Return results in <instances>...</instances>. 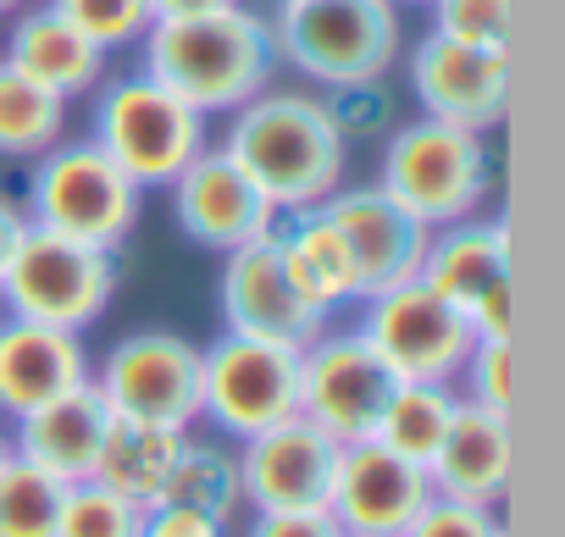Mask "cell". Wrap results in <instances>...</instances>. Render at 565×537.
<instances>
[{
  "label": "cell",
  "mask_w": 565,
  "mask_h": 537,
  "mask_svg": "<svg viewBox=\"0 0 565 537\" xmlns=\"http://www.w3.org/2000/svg\"><path fill=\"white\" fill-rule=\"evenodd\" d=\"M183 432L189 427H156V421L111 416L100 460H95V482H106L111 493H122V498L150 509L161 498V487H167V471H172V460L183 449Z\"/></svg>",
  "instance_id": "24"
},
{
  "label": "cell",
  "mask_w": 565,
  "mask_h": 537,
  "mask_svg": "<svg viewBox=\"0 0 565 537\" xmlns=\"http://www.w3.org/2000/svg\"><path fill=\"white\" fill-rule=\"evenodd\" d=\"M266 23L277 67L322 95L383 84L405 56V12L394 0H277Z\"/></svg>",
  "instance_id": "3"
},
{
  "label": "cell",
  "mask_w": 565,
  "mask_h": 537,
  "mask_svg": "<svg viewBox=\"0 0 565 537\" xmlns=\"http://www.w3.org/2000/svg\"><path fill=\"white\" fill-rule=\"evenodd\" d=\"M339 537H344V531H339Z\"/></svg>",
  "instance_id": "44"
},
{
  "label": "cell",
  "mask_w": 565,
  "mask_h": 537,
  "mask_svg": "<svg viewBox=\"0 0 565 537\" xmlns=\"http://www.w3.org/2000/svg\"><path fill=\"white\" fill-rule=\"evenodd\" d=\"M510 272V222L504 216H466L449 227H433L427 260H422V283L444 294L455 311H466L482 289H493Z\"/></svg>",
  "instance_id": "23"
},
{
  "label": "cell",
  "mask_w": 565,
  "mask_h": 537,
  "mask_svg": "<svg viewBox=\"0 0 565 537\" xmlns=\"http://www.w3.org/2000/svg\"><path fill=\"white\" fill-rule=\"evenodd\" d=\"M23 233H29V211H23V200L0 194V272H7V260L18 255Z\"/></svg>",
  "instance_id": "38"
},
{
  "label": "cell",
  "mask_w": 565,
  "mask_h": 537,
  "mask_svg": "<svg viewBox=\"0 0 565 537\" xmlns=\"http://www.w3.org/2000/svg\"><path fill=\"white\" fill-rule=\"evenodd\" d=\"M222 7H244V0H150L156 23L161 18H205V12H222Z\"/></svg>",
  "instance_id": "39"
},
{
  "label": "cell",
  "mask_w": 565,
  "mask_h": 537,
  "mask_svg": "<svg viewBox=\"0 0 565 537\" xmlns=\"http://www.w3.org/2000/svg\"><path fill=\"white\" fill-rule=\"evenodd\" d=\"M322 211L333 216V227H339L344 244H350L355 278H361V300L388 294V289L422 278L433 227L416 222L394 194H383L377 183H344L339 194H328Z\"/></svg>",
  "instance_id": "17"
},
{
  "label": "cell",
  "mask_w": 565,
  "mask_h": 537,
  "mask_svg": "<svg viewBox=\"0 0 565 537\" xmlns=\"http://www.w3.org/2000/svg\"><path fill=\"white\" fill-rule=\"evenodd\" d=\"M455 394L482 405V410H504L510 416V399H515V339H477L460 377H455Z\"/></svg>",
  "instance_id": "32"
},
{
  "label": "cell",
  "mask_w": 565,
  "mask_h": 537,
  "mask_svg": "<svg viewBox=\"0 0 565 537\" xmlns=\"http://www.w3.org/2000/svg\"><path fill=\"white\" fill-rule=\"evenodd\" d=\"M156 504H183V509H200L222 526H233L244 515V482H238V443L227 438H200L194 427L183 432V449L167 471V487Z\"/></svg>",
  "instance_id": "25"
},
{
  "label": "cell",
  "mask_w": 565,
  "mask_h": 537,
  "mask_svg": "<svg viewBox=\"0 0 565 537\" xmlns=\"http://www.w3.org/2000/svg\"><path fill=\"white\" fill-rule=\"evenodd\" d=\"M56 509H62V482L34 471L29 460L0 465V537H56Z\"/></svg>",
  "instance_id": "28"
},
{
  "label": "cell",
  "mask_w": 565,
  "mask_h": 537,
  "mask_svg": "<svg viewBox=\"0 0 565 537\" xmlns=\"http://www.w3.org/2000/svg\"><path fill=\"white\" fill-rule=\"evenodd\" d=\"M289 416H300V350L244 333L200 344V421L216 438L244 443Z\"/></svg>",
  "instance_id": "8"
},
{
  "label": "cell",
  "mask_w": 565,
  "mask_h": 537,
  "mask_svg": "<svg viewBox=\"0 0 565 537\" xmlns=\"http://www.w3.org/2000/svg\"><path fill=\"white\" fill-rule=\"evenodd\" d=\"M271 244H277V260H282V272H289V283L317 311L339 316L344 305H361V278H355L350 244H344V233L333 227V216L322 205L277 216Z\"/></svg>",
  "instance_id": "22"
},
{
  "label": "cell",
  "mask_w": 565,
  "mask_h": 537,
  "mask_svg": "<svg viewBox=\"0 0 565 537\" xmlns=\"http://www.w3.org/2000/svg\"><path fill=\"white\" fill-rule=\"evenodd\" d=\"M111 294H117V249H95L34 222L18 255L7 260V272H0V311L67 333H89L111 311Z\"/></svg>",
  "instance_id": "7"
},
{
  "label": "cell",
  "mask_w": 565,
  "mask_h": 537,
  "mask_svg": "<svg viewBox=\"0 0 565 537\" xmlns=\"http://www.w3.org/2000/svg\"><path fill=\"white\" fill-rule=\"evenodd\" d=\"M145 537H227L222 520L183 509V504H150L145 509Z\"/></svg>",
  "instance_id": "37"
},
{
  "label": "cell",
  "mask_w": 565,
  "mask_h": 537,
  "mask_svg": "<svg viewBox=\"0 0 565 537\" xmlns=\"http://www.w3.org/2000/svg\"><path fill=\"white\" fill-rule=\"evenodd\" d=\"M139 56L156 84H167L172 95H183L200 117H227L238 111L249 95H260L277 73V45H271V23L266 12L244 7H222L205 18H161L145 29Z\"/></svg>",
  "instance_id": "2"
},
{
  "label": "cell",
  "mask_w": 565,
  "mask_h": 537,
  "mask_svg": "<svg viewBox=\"0 0 565 537\" xmlns=\"http://www.w3.org/2000/svg\"><path fill=\"white\" fill-rule=\"evenodd\" d=\"M7 23H12V34H7V51H0V56H7L18 73H29L34 84H45L62 100H78V95L100 89L106 51L89 34H78L56 7H23Z\"/></svg>",
  "instance_id": "21"
},
{
  "label": "cell",
  "mask_w": 565,
  "mask_h": 537,
  "mask_svg": "<svg viewBox=\"0 0 565 537\" xmlns=\"http://www.w3.org/2000/svg\"><path fill=\"white\" fill-rule=\"evenodd\" d=\"M56 537H145V504L111 493L106 482H73L62 487Z\"/></svg>",
  "instance_id": "29"
},
{
  "label": "cell",
  "mask_w": 565,
  "mask_h": 537,
  "mask_svg": "<svg viewBox=\"0 0 565 537\" xmlns=\"http://www.w3.org/2000/svg\"><path fill=\"white\" fill-rule=\"evenodd\" d=\"M377 189L394 194L427 227L466 222L493 194L488 133H471V128H455V122L416 111L411 122H399L388 133L383 161H377Z\"/></svg>",
  "instance_id": "4"
},
{
  "label": "cell",
  "mask_w": 565,
  "mask_h": 537,
  "mask_svg": "<svg viewBox=\"0 0 565 537\" xmlns=\"http://www.w3.org/2000/svg\"><path fill=\"white\" fill-rule=\"evenodd\" d=\"M499 531H504L499 509L433 493V498H427V504L416 509V520H411V526H405L399 537H499Z\"/></svg>",
  "instance_id": "33"
},
{
  "label": "cell",
  "mask_w": 565,
  "mask_h": 537,
  "mask_svg": "<svg viewBox=\"0 0 565 537\" xmlns=\"http://www.w3.org/2000/svg\"><path fill=\"white\" fill-rule=\"evenodd\" d=\"M455 410H460L455 383H399V388L388 394L383 421H377L372 438H377L383 449H394V454L427 465V460L438 454V443H444Z\"/></svg>",
  "instance_id": "27"
},
{
  "label": "cell",
  "mask_w": 565,
  "mask_h": 537,
  "mask_svg": "<svg viewBox=\"0 0 565 537\" xmlns=\"http://www.w3.org/2000/svg\"><path fill=\"white\" fill-rule=\"evenodd\" d=\"M427 482L444 498H466V504L499 509L510 482H515V427H510V416L460 399L438 454L427 460Z\"/></svg>",
  "instance_id": "19"
},
{
  "label": "cell",
  "mask_w": 565,
  "mask_h": 537,
  "mask_svg": "<svg viewBox=\"0 0 565 537\" xmlns=\"http://www.w3.org/2000/svg\"><path fill=\"white\" fill-rule=\"evenodd\" d=\"M222 150L244 167L277 216L328 205L350 172V139L328 95L311 84H266L249 95L238 111H227Z\"/></svg>",
  "instance_id": "1"
},
{
  "label": "cell",
  "mask_w": 565,
  "mask_h": 537,
  "mask_svg": "<svg viewBox=\"0 0 565 537\" xmlns=\"http://www.w3.org/2000/svg\"><path fill=\"white\" fill-rule=\"evenodd\" d=\"M339 438L317 421L289 416L238 443L244 509H328V487L339 471Z\"/></svg>",
  "instance_id": "15"
},
{
  "label": "cell",
  "mask_w": 565,
  "mask_h": 537,
  "mask_svg": "<svg viewBox=\"0 0 565 537\" xmlns=\"http://www.w3.org/2000/svg\"><path fill=\"white\" fill-rule=\"evenodd\" d=\"M427 29L460 45L482 51H510V23H515V0H427Z\"/></svg>",
  "instance_id": "31"
},
{
  "label": "cell",
  "mask_w": 565,
  "mask_h": 537,
  "mask_svg": "<svg viewBox=\"0 0 565 537\" xmlns=\"http://www.w3.org/2000/svg\"><path fill=\"white\" fill-rule=\"evenodd\" d=\"M167 194H172V216H178L183 238H194L200 249H216V255L271 238V227H277L271 200L244 178V167L222 144H205L167 183Z\"/></svg>",
  "instance_id": "14"
},
{
  "label": "cell",
  "mask_w": 565,
  "mask_h": 537,
  "mask_svg": "<svg viewBox=\"0 0 565 537\" xmlns=\"http://www.w3.org/2000/svg\"><path fill=\"white\" fill-rule=\"evenodd\" d=\"M89 139L150 194L167 189L211 144V117H200L183 95H172L150 73H122L100 78Z\"/></svg>",
  "instance_id": "5"
},
{
  "label": "cell",
  "mask_w": 565,
  "mask_h": 537,
  "mask_svg": "<svg viewBox=\"0 0 565 537\" xmlns=\"http://www.w3.org/2000/svg\"><path fill=\"white\" fill-rule=\"evenodd\" d=\"M238 537H339L328 509H249Z\"/></svg>",
  "instance_id": "35"
},
{
  "label": "cell",
  "mask_w": 565,
  "mask_h": 537,
  "mask_svg": "<svg viewBox=\"0 0 565 537\" xmlns=\"http://www.w3.org/2000/svg\"><path fill=\"white\" fill-rule=\"evenodd\" d=\"M394 388H399V377L383 366V355L366 344L361 327L328 322L300 350V416L317 421L339 443L372 438Z\"/></svg>",
  "instance_id": "11"
},
{
  "label": "cell",
  "mask_w": 565,
  "mask_h": 537,
  "mask_svg": "<svg viewBox=\"0 0 565 537\" xmlns=\"http://www.w3.org/2000/svg\"><path fill=\"white\" fill-rule=\"evenodd\" d=\"M67 106L29 73H18L0 56V155L7 161H40L51 144L67 139Z\"/></svg>",
  "instance_id": "26"
},
{
  "label": "cell",
  "mask_w": 565,
  "mask_h": 537,
  "mask_svg": "<svg viewBox=\"0 0 565 537\" xmlns=\"http://www.w3.org/2000/svg\"><path fill=\"white\" fill-rule=\"evenodd\" d=\"M427 498H433L427 465L383 449L377 438H361V443L339 449V471H333V487H328V515L344 537H399Z\"/></svg>",
  "instance_id": "16"
},
{
  "label": "cell",
  "mask_w": 565,
  "mask_h": 537,
  "mask_svg": "<svg viewBox=\"0 0 565 537\" xmlns=\"http://www.w3.org/2000/svg\"><path fill=\"white\" fill-rule=\"evenodd\" d=\"M95 372L84 333L45 327L29 316H0V416L18 421L73 388H84Z\"/></svg>",
  "instance_id": "18"
},
{
  "label": "cell",
  "mask_w": 565,
  "mask_h": 537,
  "mask_svg": "<svg viewBox=\"0 0 565 537\" xmlns=\"http://www.w3.org/2000/svg\"><path fill=\"white\" fill-rule=\"evenodd\" d=\"M460 316L471 322L477 339H515V278H499L493 289H482Z\"/></svg>",
  "instance_id": "36"
},
{
  "label": "cell",
  "mask_w": 565,
  "mask_h": 537,
  "mask_svg": "<svg viewBox=\"0 0 565 537\" xmlns=\"http://www.w3.org/2000/svg\"><path fill=\"white\" fill-rule=\"evenodd\" d=\"M499 537H510V526H504V531H499Z\"/></svg>",
  "instance_id": "43"
},
{
  "label": "cell",
  "mask_w": 565,
  "mask_h": 537,
  "mask_svg": "<svg viewBox=\"0 0 565 537\" xmlns=\"http://www.w3.org/2000/svg\"><path fill=\"white\" fill-rule=\"evenodd\" d=\"M7 460H12V421L0 416V465H7Z\"/></svg>",
  "instance_id": "40"
},
{
  "label": "cell",
  "mask_w": 565,
  "mask_h": 537,
  "mask_svg": "<svg viewBox=\"0 0 565 537\" xmlns=\"http://www.w3.org/2000/svg\"><path fill=\"white\" fill-rule=\"evenodd\" d=\"M405 78L411 95L422 106V117L471 128V133H493L510 111V51H482V45H460L444 34H422L405 56Z\"/></svg>",
  "instance_id": "12"
},
{
  "label": "cell",
  "mask_w": 565,
  "mask_h": 537,
  "mask_svg": "<svg viewBox=\"0 0 565 537\" xmlns=\"http://www.w3.org/2000/svg\"><path fill=\"white\" fill-rule=\"evenodd\" d=\"M23 211L34 227H51L95 249H117L139 227L145 189L95 139H62L40 161H29Z\"/></svg>",
  "instance_id": "6"
},
{
  "label": "cell",
  "mask_w": 565,
  "mask_h": 537,
  "mask_svg": "<svg viewBox=\"0 0 565 537\" xmlns=\"http://www.w3.org/2000/svg\"><path fill=\"white\" fill-rule=\"evenodd\" d=\"M394 7H399V12H405V7H422V12H427V0H394Z\"/></svg>",
  "instance_id": "42"
},
{
  "label": "cell",
  "mask_w": 565,
  "mask_h": 537,
  "mask_svg": "<svg viewBox=\"0 0 565 537\" xmlns=\"http://www.w3.org/2000/svg\"><path fill=\"white\" fill-rule=\"evenodd\" d=\"M216 305H222V333L266 339V344H282V350H306L333 322L328 311H317L289 283V272H282L271 238H255V244L222 255Z\"/></svg>",
  "instance_id": "13"
},
{
  "label": "cell",
  "mask_w": 565,
  "mask_h": 537,
  "mask_svg": "<svg viewBox=\"0 0 565 537\" xmlns=\"http://www.w3.org/2000/svg\"><path fill=\"white\" fill-rule=\"evenodd\" d=\"M45 7H56L78 34H89L106 56L111 51H134L145 40V29L156 23L150 0H45Z\"/></svg>",
  "instance_id": "30"
},
{
  "label": "cell",
  "mask_w": 565,
  "mask_h": 537,
  "mask_svg": "<svg viewBox=\"0 0 565 537\" xmlns=\"http://www.w3.org/2000/svg\"><path fill=\"white\" fill-rule=\"evenodd\" d=\"M23 7H29V0H0V23H7V18H18Z\"/></svg>",
  "instance_id": "41"
},
{
  "label": "cell",
  "mask_w": 565,
  "mask_h": 537,
  "mask_svg": "<svg viewBox=\"0 0 565 537\" xmlns=\"http://www.w3.org/2000/svg\"><path fill=\"white\" fill-rule=\"evenodd\" d=\"M355 327L366 333V344L383 355V366L399 383H455L477 344L471 322L444 294H433L422 278L361 300Z\"/></svg>",
  "instance_id": "10"
},
{
  "label": "cell",
  "mask_w": 565,
  "mask_h": 537,
  "mask_svg": "<svg viewBox=\"0 0 565 537\" xmlns=\"http://www.w3.org/2000/svg\"><path fill=\"white\" fill-rule=\"evenodd\" d=\"M89 383L122 421L200 427V344H189L183 333L145 327L117 339Z\"/></svg>",
  "instance_id": "9"
},
{
  "label": "cell",
  "mask_w": 565,
  "mask_h": 537,
  "mask_svg": "<svg viewBox=\"0 0 565 537\" xmlns=\"http://www.w3.org/2000/svg\"><path fill=\"white\" fill-rule=\"evenodd\" d=\"M106 427H111V410L95 394V383H84V388H73V394H62V399L18 416L12 421V454L29 460L34 471L56 476L62 487H73V482H89L95 476Z\"/></svg>",
  "instance_id": "20"
},
{
  "label": "cell",
  "mask_w": 565,
  "mask_h": 537,
  "mask_svg": "<svg viewBox=\"0 0 565 537\" xmlns=\"http://www.w3.org/2000/svg\"><path fill=\"white\" fill-rule=\"evenodd\" d=\"M328 106H333V117H339L344 139H361V133L388 128V95H383V84H366V89H339V95H328Z\"/></svg>",
  "instance_id": "34"
}]
</instances>
